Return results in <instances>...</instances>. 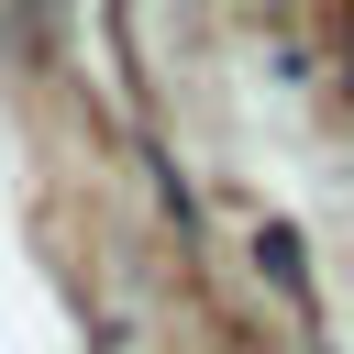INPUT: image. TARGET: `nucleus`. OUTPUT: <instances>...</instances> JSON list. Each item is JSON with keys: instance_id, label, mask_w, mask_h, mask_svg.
I'll use <instances>...</instances> for the list:
<instances>
[{"instance_id": "obj_1", "label": "nucleus", "mask_w": 354, "mask_h": 354, "mask_svg": "<svg viewBox=\"0 0 354 354\" xmlns=\"http://www.w3.org/2000/svg\"><path fill=\"white\" fill-rule=\"evenodd\" d=\"M254 254H266V277H288V288H299V232H288V221H266V232H254Z\"/></svg>"}]
</instances>
